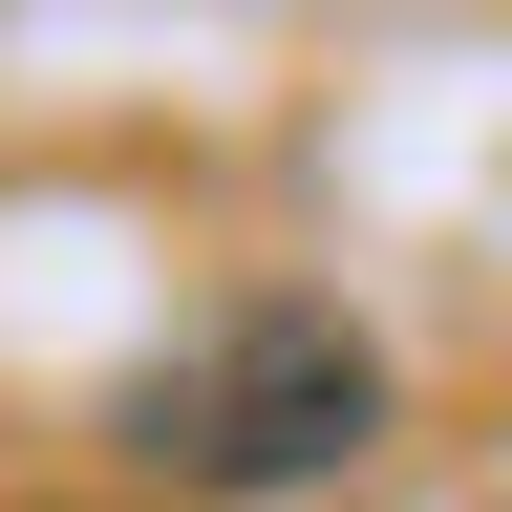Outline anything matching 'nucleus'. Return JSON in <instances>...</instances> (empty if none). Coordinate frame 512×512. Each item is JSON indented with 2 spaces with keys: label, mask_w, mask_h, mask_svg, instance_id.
I'll return each instance as SVG.
<instances>
[{
  "label": "nucleus",
  "mask_w": 512,
  "mask_h": 512,
  "mask_svg": "<svg viewBox=\"0 0 512 512\" xmlns=\"http://www.w3.org/2000/svg\"><path fill=\"white\" fill-rule=\"evenodd\" d=\"M363 427H384V363H363V320H320V299H256L192 384H150V448L214 470V491H320Z\"/></svg>",
  "instance_id": "obj_1"
}]
</instances>
